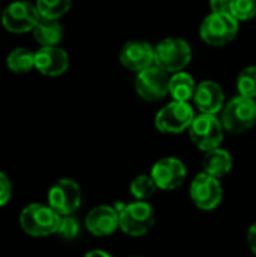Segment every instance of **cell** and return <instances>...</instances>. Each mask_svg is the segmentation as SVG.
<instances>
[{
	"label": "cell",
	"instance_id": "6da1fadb",
	"mask_svg": "<svg viewBox=\"0 0 256 257\" xmlns=\"http://www.w3.org/2000/svg\"><path fill=\"white\" fill-rule=\"evenodd\" d=\"M60 215L50 206L42 203H32L26 206L20 214L21 229L35 238L48 236L57 233Z\"/></svg>",
	"mask_w": 256,
	"mask_h": 257
},
{
	"label": "cell",
	"instance_id": "7a4b0ae2",
	"mask_svg": "<svg viewBox=\"0 0 256 257\" xmlns=\"http://www.w3.org/2000/svg\"><path fill=\"white\" fill-rule=\"evenodd\" d=\"M223 128L234 134H241L256 123V101L246 96H235L225 104L220 117Z\"/></svg>",
	"mask_w": 256,
	"mask_h": 257
},
{
	"label": "cell",
	"instance_id": "3957f363",
	"mask_svg": "<svg viewBox=\"0 0 256 257\" xmlns=\"http://www.w3.org/2000/svg\"><path fill=\"white\" fill-rule=\"evenodd\" d=\"M238 33V20L231 14H210L199 27L201 39L211 47H223L235 39Z\"/></svg>",
	"mask_w": 256,
	"mask_h": 257
},
{
	"label": "cell",
	"instance_id": "277c9868",
	"mask_svg": "<svg viewBox=\"0 0 256 257\" xmlns=\"http://www.w3.org/2000/svg\"><path fill=\"white\" fill-rule=\"evenodd\" d=\"M192 60V48L181 38H166L155 47V65L167 72L183 71Z\"/></svg>",
	"mask_w": 256,
	"mask_h": 257
},
{
	"label": "cell",
	"instance_id": "5b68a950",
	"mask_svg": "<svg viewBox=\"0 0 256 257\" xmlns=\"http://www.w3.org/2000/svg\"><path fill=\"white\" fill-rule=\"evenodd\" d=\"M223 131L225 128L222 120H219L216 114H207V113H201L195 116L189 128L192 142L201 151L205 152L220 146V143L223 142V134H225Z\"/></svg>",
	"mask_w": 256,
	"mask_h": 257
},
{
	"label": "cell",
	"instance_id": "8992f818",
	"mask_svg": "<svg viewBox=\"0 0 256 257\" xmlns=\"http://www.w3.org/2000/svg\"><path fill=\"white\" fill-rule=\"evenodd\" d=\"M170 75L163 68L152 65L136 75L134 89L137 95L149 102H155L163 99L169 93Z\"/></svg>",
	"mask_w": 256,
	"mask_h": 257
},
{
	"label": "cell",
	"instance_id": "52a82bcc",
	"mask_svg": "<svg viewBox=\"0 0 256 257\" xmlns=\"http://www.w3.org/2000/svg\"><path fill=\"white\" fill-rule=\"evenodd\" d=\"M195 111L189 102L172 101L164 105L155 116V128L164 134H180L190 128Z\"/></svg>",
	"mask_w": 256,
	"mask_h": 257
},
{
	"label": "cell",
	"instance_id": "ba28073f",
	"mask_svg": "<svg viewBox=\"0 0 256 257\" xmlns=\"http://www.w3.org/2000/svg\"><path fill=\"white\" fill-rule=\"evenodd\" d=\"M154 226V211L143 200L133 202L119 212V227L128 236H143Z\"/></svg>",
	"mask_w": 256,
	"mask_h": 257
},
{
	"label": "cell",
	"instance_id": "9c48e42d",
	"mask_svg": "<svg viewBox=\"0 0 256 257\" xmlns=\"http://www.w3.org/2000/svg\"><path fill=\"white\" fill-rule=\"evenodd\" d=\"M41 15L36 5L26 0H17L9 3L2 12V24L8 32L26 33L35 29Z\"/></svg>",
	"mask_w": 256,
	"mask_h": 257
},
{
	"label": "cell",
	"instance_id": "30bf717a",
	"mask_svg": "<svg viewBox=\"0 0 256 257\" xmlns=\"http://www.w3.org/2000/svg\"><path fill=\"white\" fill-rule=\"evenodd\" d=\"M48 205L60 215L74 214L81 205V190L72 179L57 181L48 191Z\"/></svg>",
	"mask_w": 256,
	"mask_h": 257
},
{
	"label": "cell",
	"instance_id": "8fae6325",
	"mask_svg": "<svg viewBox=\"0 0 256 257\" xmlns=\"http://www.w3.org/2000/svg\"><path fill=\"white\" fill-rule=\"evenodd\" d=\"M223 190L217 178L208 173H199L190 185V199L193 203L204 211L214 209L222 202Z\"/></svg>",
	"mask_w": 256,
	"mask_h": 257
},
{
	"label": "cell",
	"instance_id": "7c38bea8",
	"mask_svg": "<svg viewBox=\"0 0 256 257\" xmlns=\"http://www.w3.org/2000/svg\"><path fill=\"white\" fill-rule=\"evenodd\" d=\"M151 176L157 184V188L161 190H175L178 188L187 176V169L183 161L174 157H166L158 160L151 170Z\"/></svg>",
	"mask_w": 256,
	"mask_h": 257
},
{
	"label": "cell",
	"instance_id": "4fadbf2b",
	"mask_svg": "<svg viewBox=\"0 0 256 257\" xmlns=\"http://www.w3.org/2000/svg\"><path fill=\"white\" fill-rule=\"evenodd\" d=\"M121 63L134 72H140L155 65V47L145 41H130L119 53Z\"/></svg>",
	"mask_w": 256,
	"mask_h": 257
},
{
	"label": "cell",
	"instance_id": "5bb4252c",
	"mask_svg": "<svg viewBox=\"0 0 256 257\" xmlns=\"http://www.w3.org/2000/svg\"><path fill=\"white\" fill-rule=\"evenodd\" d=\"M69 66L68 53L54 45V47H41L35 51V69L47 77H59L66 72Z\"/></svg>",
	"mask_w": 256,
	"mask_h": 257
},
{
	"label": "cell",
	"instance_id": "9a60e30c",
	"mask_svg": "<svg viewBox=\"0 0 256 257\" xmlns=\"http://www.w3.org/2000/svg\"><path fill=\"white\" fill-rule=\"evenodd\" d=\"M193 99L196 108L207 114H217L225 107V92L219 83L211 80L201 81L196 86Z\"/></svg>",
	"mask_w": 256,
	"mask_h": 257
},
{
	"label": "cell",
	"instance_id": "2e32d148",
	"mask_svg": "<svg viewBox=\"0 0 256 257\" xmlns=\"http://www.w3.org/2000/svg\"><path fill=\"white\" fill-rule=\"evenodd\" d=\"M86 227L95 236H109L119 227V212L113 206H97L86 215Z\"/></svg>",
	"mask_w": 256,
	"mask_h": 257
},
{
	"label": "cell",
	"instance_id": "e0dca14e",
	"mask_svg": "<svg viewBox=\"0 0 256 257\" xmlns=\"http://www.w3.org/2000/svg\"><path fill=\"white\" fill-rule=\"evenodd\" d=\"M204 172L214 176V178H222L228 175L232 169V157L228 151L216 148L211 149L205 154L204 161H202Z\"/></svg>",
	"mask_w": 256,
	"mask_h": 257
},
{
	"label": "cell",
	"instance_id": "ac0fdd59",
	"mask_svg": "<svg viewBox=\"0 0 256 257\" xmlns=\"http://www.w3.org/2000/svg\"><path fill=\"white\" fill-rule=\"evenodd\" d=\"M35 41L41 47H54L57 45L63 38V29L59 24L57 20H48V18H39L38 24L32 30Z\"/></svg>",
	"mask_w": 256,
	"mask_h": 257
},
{
	"label": "cell",
	"instance_id": "d6986e66",
	"mask_svg": "<svg viewBox=\"0 0 256 257\" xmlns=\"http://www.w3.org/2000/svg\"><path fill=\"white\" fill-rule=\"evenodd\" d=\"M196 81L195 78L187 74V72H174L170 75V83H169V93L175 101H183L189 102L196 92Z\"/></svg>",
	"mask_w": 256,
	"mask_h": 257
},
{
	"label": "cell",
	"instance_id": "ffe728a7",
	"mask_svg": "<svg viewBox=\"0 0 256 257\" xmlns=\"http://www.w3.org/2000/svg\"><path fill=\"white\" fill-rule=\"evenodd\" d=\"M6 65L14 74H27L35 68V53L29 48L18 47L8 54Z\"/></svg>",
	"mask_w": 256,
	"mask_h": 257
},
{
	"label": "cell",
	"instance_id": "44dd1931",
	"mask_svg": "<svg viewBox=\"0 0 256 257\" xmlns=\"http://www.w3.org/2000/svg\"><path fill=\"white\" fill-rule=\"evenodd\" d=\"M72 0H36V9L42 18L59 20L71 9Z\"/></svg>",
	"mask_w": 256,
	"mask_h": 257
},
{
	"label": "cell",
	"instance_id": "7402d4cb",
	"mask_svg": "<svg viewBox=\"0 0 256 257\" xmlns=\"http://www.w3.org/2000/svg\"><path fill=\"white\" fill-rule=\"evenodd\" d=\"M238 95L256 99V66L244 68L237 78Z\"/></svg>",
	"mask_w": 256,
	"mask_h": 257
},
{
	"label": "cell",
	"instance_id": "603a6c76",
	"mask_svg": "<svg viewBox=\"0 0 256 257\" xmlns=\"http://www.w3.org/2000/svg\"><path fill=\"white\" fill-rule=\"evenodd\" d=\"M155 188H157V184L154 182L151 175L149 176L140 175L133 179V182L130 185V193L137 200H145V199H149L155 193Z\"/></svg>",
	"mask_w": 256,
	"mask_h": 257
},
{
	"label": "cell",
	"instance_id": "cb8c5ba5",
	"mask_svg": "<svg viewBox=\"0 0 256 257\" xmlns=\"http://www.w3.org/2000/svg\"><path fill=\"white\" fill-rule=\"evenodd\" d=\"M231 15L238 21L256 17V0H231Z\"/></svg>",
	"mask_w": 256,
	"mask_h": 257
},
{
	"label": "cell",
	"instance_id": "d4e9b609",
	"mask_svg": "<svg viewBox=\"0 0 256 257\" xmlns=\"http://www.w3.org/2000/svg\"><path fill=\"white\" fill-rule=\"evenodd\" d=\"M78 230H80V226L77 223L75 218H72L71 215H63L60 217V223H59V229H57V233L65 238V239H72L78 235Z\"/></svg>",
	"mask_w": 256,
	"mask_h": 257
},
{
	"label": "cell",
	"instance_id": "484cf974",
	"mask_svg": "<svg viewBox=\"0 0 256 257\" xmlns=\"http://www.w3.org/2000/svg\"><path fill=\"white\" fill-rule=\"evenodd\" d=\"M11 194H12V184L9 178L3 172H0V206L9 202Z\"/></svg>",
	"mask_w": 256,
	"mask_h": 257
},
{
	"label": "cell",
	"instance_id": "4316f807",
	"mask_svg": "<svg viewBox=\"0 0 256 257\" xmlns=\"http://www.w3.org/2000/svg\"><path fill=\"white\" fill-rule=\"evenodd\" d=\"M213 14H231V0H210Z\"/></svg>",
	"mask_w": 256,
	"mask_h": 257
},
{
	"label": "cell",
	"instance_id": "83f0119b",
	"mask_svg": "<svg viewBox=\"0 0 256 257\" xmlns=\"http://www.w3.org/2000/svg\"><path fill=\"white\" fill-rule=\"evenodd\" d=\"M247 242H249L250 250L255 253L256 256V223L250 226V229H249V232H247Z\"/></svg>",
	"mask_w": 256,
	"mask_h": 257
},
{
	"label": "cell",
	"instance_id": "f1b7e54d",
	"mask_svg": "<svg viewBox=\"0 0 256 257\" xmlns=\"http://www.w3.org/2000/svg\"><path fill=\"white\" fill-rule=\"evenodd\" d=\"M84 257H112L110 254H107L106 251H101V250H92L89 253H86Z\"/></svg>",
	"mask_w": 256,
	"mask_h": 257
}]
</instances>
